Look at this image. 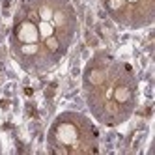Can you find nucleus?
Returning <instances> with one entry per match:
<instances>
[{
	"mask_svg": "<svg viewBox=\"0 0 155 155\" xmlns=\"http://www.w3.org/2000/svg\"><path fill=\"white\" fill-rule=\"evenodd\" d=\"M129 75H131L129 68L107 56L94 58L88 64L84 71L86 97L94 114L105 124H118V121L127 118L114 103V90Z\"/></svg>",
	"mask_w": 155,
	"mask_h": 155,
	"instance_id": "nucleus-1",
	"label": "nucleus"
},
{
	"mask_svg": "<svg viewBox=\"0 0 155 155\" xmlns=\"http://www.w3.org/2000/svg\"><path fill=\"white\" fill-rule=\"evenodd\" d=\"M81 127L69 118H60L51 131V142L54 151H86L81 146Z\"/></svg>",
	"mask_w": 155,
	"mask_h": 155,
	"instance_id": "nucleus-2",
	"label": "nucleus"
},
{
	"mask_svg": "<svg viewBox=\"0 0 155 155\" xmlns=\"http://www.w3.org/2000/svg\"><path fill=\"white\" fill-rule=\"evenodd\" d=\"M25 43H38L39 45V34L34 21L28 17H21L15 21L13 26V45H25Z\"/></svg>",
	"mask_w": 155,
	"mask_h": 155,
	"instance_id": "nucleus-3",
	"label": "nucleus"
}]
</instances>
